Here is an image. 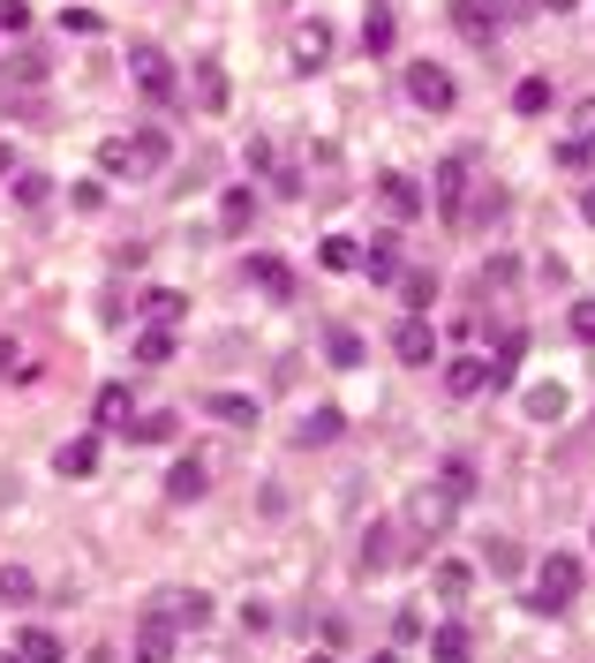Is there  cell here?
Returning a JSON list of instances; mask_svg holds the SVG:
<instances>
[{"label": "cell", "mask_w": 595, "mask_h": 663, "mask_svg": "<svg viewBox=\"0 0 595 663\" xmlns=\"http://www.w3.org/2000/svg\"><path fill=\"white\" fill-rule=\"evenodd\" d=\"M453 520H460V497L445 491V483H423V491L407 497V528H415V536H445V528H453Z\"/></svg>", "instance_id": "6da1fadb"}, {"label": "cell", "mask_w": 595, "mask_h": 663, "mask_svg": "<svg viewBox=\"0 0 595 663\" xmlns=\"http://www.w3.org/2000/svg\"><path fill=\"white\" fill-rule=\"evenodd\" d=\"M573 596H581V558L551 550V558H543V573H535V611H565Z\"/></svg>", "instance_id": "7a4b0ae2"}, {"label": "cell", "mask_w": 595, "mask_h": 663, "mask_svg": "<svg viewBox=\"0 0 595 663\" xmlns=\"http://www.w3.org/2000/svg\"><path fill=\"white\" fill-rule=\"evenodd\" d=\"M407 98H415L423 114H453L460 91H453V76H445L437 61H407Z\"/></svg>", "instance_id": "3957f363"}, {"label": "cell", "mask_w": 595, "mask_h": 663, "mask_svg": "<svg viewBox=\"0 0 595 663\" xmlns=\"http://www.w3.org/2000/svg\"><path fill=\"white\" fill-rule=\"evenodd\" d=\"M128 69H136V91H144V98H159V106L181 91V83H173V61L159 53V45H136V53H128Z\"/></svg>", "instance_id": "277c9868"}, {"label": "cell", "mask_w": 595, "mask_h": 663, "mask_svg": "<svg viewBox=\"0 0 595 663\" xmlns=\"http://www.w3.org/2000/svg\"><path fill=\"white\" fill-rule=\"evenodd\" d=\"M437 211H445L453 227H468V151L437 166Z\"/></svg>", "instance_id": "5b68a950"}, {"label": "cell", "mask_w": 595, "mask_h": 663, "mask_svg": "<svg viewBox=\"0 0 595 663\" xmlns=\"http://www.w3.org/2000/svg\"><path fill=\"white\" fill-rule=\"evenodd\" d=\"M136 663H173V619L159 611V603L136 619Z\"/></svg>", "instance_id": "8992f818"}, {"label": "cell", "mask_w": 595, "mask_h": 663, "mask_svg": "<svg viewBox=\"0 0 595 663\" xmlns=\"http://www.w3.org/2000/svg\"><path fill=\"white\" fill-rule=\"evenodd\" d=\"M445 392L453 400H482L490 392V355H453L445 362Z\"/></svg>", "instance_id": "52a82bcc"}, {"label": "cell", "mask_w": 595, "mask_h": 663, "mask_svg": "<svg viewBox=\"0 0 595 663\" xmlns=\"http://www.w3.org/2000/svg\"><path fill=\"white\" fill-rule=\"evenodd\" d=\"M159 611L173 619V633H196V625L212 619V596H204V588H167V596H159Z\"/></svg>", "instance_id": "ba28073f"}, {"label": "cell", "mask_w": 595, "mask_h": 663, "mask_svg": "<svg viewBox=\"0 0 595 663\" xmlns=\"http://www.w3.org/2000/svg\"><path fill=\"white\" fill-rule=\"evenodd\" d=\"M392 355L415 362V370H429V362H437V332H429V317H407V325L392 332Z\"/></svg>", "instance_id": "9c48e42d"}, {"label": "cell", "mask_w": 595, "mask_h": 663, "mask_svg": "<svg viewBox=\"0 0 595 663\" xmlns=\"http://www.w3.org/2000/svg\"><path fill=\"white\" fill-rule=\"evenodd\" d=\"M204 475H212V467H204L196 453H189V460H173V475H167V497H173V505H196V497L212 491Z\"/></svg>", "instance_id": "30bf717a"}, {"label": "cell", "mask_w": 595, "mask_h": 663, "mask_svg": "<svg viewBox=\"0 0 595 663\" xmlns=\"http://www.w3.org/2000/svg\"><path fill=\"white\" fill-rule=\"evenodd\" d=\"M325 61H332V23L309 15V23L295 31V69H325Z\"/></svg>", "instance_id": "8fae6325"}, {"label": "cell", "mask_w": 595, "mask_h": 663, "mask_svg": "<svg viewBox=\"0 0 595 663\" xmlns=\"http://www.w3.org/2000/svg\"><path fill=\"white\" fill-rule=\"evenodd\" d=\"M378 197H384V211H392V219H415V211L429 204V197L415 189V181H407V173H384V181H378Z\"/></svg>", "instance_id": "7c38bea8"}, {"label": "cell", "mask_w": 595, "mask_h": 663, "mask_svg": "<svg viewBox=\"0 0 595 663\" xmlns=\"http://www.w3.org/2000/svg\"><path fill=\"white\" fill-rule=\"evenodd\" d=\"M354 272H370V280H400V234H370V249H362Z\"/></svg>", "instance_id": "4fadbf2b"}, {"label": "cell", "mask_w": 595, "mask_h": 663, "mask_svg": "<svg viewBox=\"0 0 595 663\" xmlns=\"http://www.w3.org/2000/svg\"><path fill=\"white\" fill-rule=\"evenodd\" d=\"M249 280L272 294V302H295V272H287L279 256H249Z\"/></svg>", "instance_id": "5bb4252c"}, {"label": "cell", "mask_w": 595, "mask_h": 663, "mask_svg": "<svg viewBox=\"0 0 595 663\" xmlns=\"http://www.w3.org/2000/svg\"><path fill=\"white\" fill-rule=\"evenodd\" d=\"M468 656H475L468 625H437V633H429V663H468Z\"/></svg>", "instance_id": "9a60e30c"}, {"label": "cell", "mask_w": 595, "mask_h": 663, "mask_svg": "<svg viewBox=\"0 0 595 663\" xmlns=\"http://www.w3.org/2000/svg\"><path fill=\"white\" fill-rule=\"evenodd\" d=\"M453 23H460V39H475V45L498 39V23H490V8H482V0H453Z\"/></svg>", "instance_id": "2e32d148"}, {"label": "cell", "mask_w": 595, "mask_h": 663, "mask_svg": "<svg viewBox=\"0 0 595 663\" xmlns=\"http://www.w3.org/2000/svg\"><path fill=\"white\" fill-rule=\"evenodd\" d=\"M429 588H437L445 603H460V596H468V588H475V573H468V566H460V558H437V566H429Z\"/></svg>", "instance_id": "e0dca14e"}, {"label": "cell", "mask_w": 595, "mask_h": 663, "mask_svg": "<svg viewBox=\"0 0 595 663\" xmlns=\"http://www.w3.org/2000/svg\"><path fill=\"white\" fill-rule=\"evenodd\" d=\"M15 663H61V641H53L45 625H23V633H15Z\"/></svg>", "instance_id": "ac0fdd59"}, {"label": "cell", "mask_w": 595, "mask_h": 663, "mask_svg": "<svg viewBox=\"0 0 595 663\" xmlns=\"http://www.w3.org/2000/svg\"><path fill=\"white\" fill-rule=\"evenodd\" d=\"M128 166H136V173H159V166H167V136H159V128L128 136Z\"/></svg>", "instance_id": "d6986e66"}, {"label": "cell", "mask_w": 595, "mask_h": 663, "mask_svg": "<svg viewBox=\"0 0 595 663\" xmlns=\"http://www.w3.org/2000/svg\"><path fill=\"white\" fill-rule=\"evenodd\" d=\"M340 430H347V414H340V408H317V414H309V422L295 430V445H332Z\"/></svg>", "instance_id": "ffe728a7"}, {"label": "cell", "mask_w": 595, "mask_h": 663, "mask_svg": "<svg viewBox=\"0 0 595 663\" xmlns=\"http://www.w3.org/2000/svg\"><path fill=\"white\" fill-rule=\"evenodd\" d=\"M249 219H256L249 189H226V197H219V227H226V234H249Z\"/></svg>", "instance_id": "44dd1931"}, {"label": "cell", "mask_w": 595, "mask_h": 663, "mask_svg": "<svg viewBox=\"0 0 595 663\" xmlns=\"http://www.w3.org/2000/svg\"><path fill=\"white\" fill-rule=\"evenodd\" d=\"M53 467H61V475H91V467H98V438H68V445L53 453Z\"/></svg>", "instance_id": "7402d4cb"}, {"label": "cell", "mask_w": 595, "mask_h": 663, "mask_svg": "<svg viewBox=\"0 0 595 663\" xmlns=\"http://www.w3.org/2000/svg\"><path fill=\"white\" fill-rule=\"evenodd\" d=\"M392 558H400V528H370V543H362V566H370V573H384V566H392Z\"/></svg>", "instance_id": "603a6c76"}, {"label": "cell", "mask_w": 595, "mask_h": 663, "mask_svg": "<svg viewBox=\"0 0 595 663\" xmlns=\"http://www.w3.org/2000/svg\"><path fill=\"white\" fill-rule=\"evenodd\" d=\"M136 362H144V370H159V362H173V332H167V325L136 332Z\"/></svg>", "instance_id": "cb8c5ba5"}, {"label": "cell", "mask_w": 595, "mask_h": 663, "mask_svg": "<svg viewBox=\"0 0 595 663\" xmlns=\"http://www.w3.org/2000/svg\"><path fill=\"white\" fill-rule=\"evenodd\" d=\"M392 39H400L392 8H370V15H362V45H370V53H392Z\"/></svg>", "instance_id": "d4e9b609"}, {"label": "cell", "mask_w": 595, "mask_h": 663, "mask_svg": "<svg viewBox=\"0 0 595 663\" xmlns=\"http://www.w3.org/2000/svg\"><path fill=\"white\" fill-rule=\"evenodd\" d=\"M98 430H128V385H98Z\"/></svg>", "instance_id": "484cf974"}, {"label": "cell", "mask_w": 595, "mask_h": 663, "mask_svg": "<svg viewBox=\"0 0 595 663\" xmlns=\"http://www.w3.org/2000/svg\"><path fill=\"white\" fill-rule=\"evenodd\" d=\"M196 98H204V114L226 106V69H219V61H196Z\"/></svg>", "instance_id": "4316f807"}, {"label": "cell", "mask_w": 595, "mask_h": 663, "mask_svg": "<svg viewBox=\"0 0 595 663\" xmlns=\"http://www.w3.org/2000/svg\"><path fill=\"white\" fill-rule=\"evenodd\" d=\"M144 317H151V325H181V294H173V287H151V294H144Z\"/></svg>", "instance_id": "83f0119b"}, {"label": "cell", "mask_w": 595, "mask_h": 663, "mask_svg": "<svg viewBox=\"0 0 595 663\" xmlns=\"http://www.w3.org/2000/svg\"><path fill=\"white\" fill-rule=\"evenodd\" d=\"M204 414H219V422H256V400H242V392H212Z\"/></svg>", "instance_id": "f1b7e54d"}, {"label": "cell", "mask_w": 595, "mask_h": 663, "mask_svg": "<svg viewBox=\"0 0 595 663\" xmlns=\"http://www.w3.org/2000/svg\"><path fill=\"white\" fill-rule=\"evenodd\" d=\"M325 355H332V370H354V362H362V332H332V339H325Z\"/></svg>", "instance_id": "f546056e"}, {"label": "cell", "mask_w": 595, "mask_h": 663, "mask_svg": "<svg viewBox=\"0 0 595 663\" xmlns=\"http://www.w3.org/2000/svg\"><path fill=\"white\" fill-rule=\"evenodd\" d=\"M317 264H325V272H354V264H362V249L347 242V234H332V242L317 249Z\"/></svg>", "instance_id": "4dcf8cb0"}, {"label": "cell", "mask_w": 595, "mask_h": 663, "mask_svg": "<svg viewBox=\"0 0 595 663\" xmlns=\"http://www.w3.org/2000/svg\"><path fill=\"white\" fill-rule=\"evenodd\" d=\"M528 414H535V422H557V414H565V385H535V392H528Z\"/></svg>", "instance_id": "1f68e13d"}, {"label": "cell", "mask_w": 595, "mask_h": 663, "mask_svg": "<svg viewBox=\"0 0 595 663\" xmlns=\"http://www.w3.org/2000/svg\"><path fill=\"white\" fill-rule=\"evenodd\" d=\"M512 106H520V114H551V83H543V76H528L520 91H512Z\"/></svg>", "instance_id": "d6a6232c"}, {"label": "cell", "mask_w": 595, "mask_h": 663, "mask_svg": "<svg viewBox=\"0 0 595 663\" xmlns=\"http://www.w3.org/2000/svg\"><path fill=\"white\" fill-rule=\"evenodd\" d=\"M400 294H407V309L423 317L429 302H437V280H429V272H407V280H400Z\"/></svg>", "instance_id": "836d02e7"}, {"label": "cell", "mask_w": 595, "mask_h": 663, "mask_svg": "<svg viewBox=\"0 0 595 663\" xmlns=\"http://www.w3.org/2000/svg\"><path fill=\"white\" fill-rule=\"evenodd\" d=\"M45 197H53V181H45V173H15V204H23V211H39Z\"/></svg>", "instance_id": "e575fe53"}, {"label": "cell", "mask_w": 595, "mask_h": 663, "mask_svg": "<svg viewBox=\"0 0 595 663\" xmlns=\"http://www.w3.org/2000/svg\"><path fill=\"white\" fill-rule=\"evenodd\" d=\"M437 483H445V491L468 505V497H475V467H468V460H445V475H437Z\"/></svg>", "instance_id": "d590c367"}, {"label": "cell", "mask_w": 595, "mask_h": 663, "mask_svg": "<svg viewBox=\"0 0 595 663\" xmlns=\"http://www.w3.org/2000/svg\"><path fill=\"white\" fill-rule=\"evenodd\" d=\"M173 422H181V414H144V422H136V445H167Z\"/></svg>", "instance_id": "8d00e7d4"}, {"label": "cell", "mask_w": 595, "mask_h": 663, "mask_svg": "<svg viewBox=\"0 0 595 663\" xmlns=\"http://www.w3.org/2000/svg\"><path fill=\"white\" fill-rule=\"evenodd\" d=\"M528 558H520V543H506V536H490V573H520Z\"/></svg>", "instance_id": "74e56055"}, {"label": "cell", "mask_w": 595, "mask_h": 663, "mask_svg": "<svg viewBox=\"0 0 595 663\" xmlns=\"http://www.w3.org/2000/svg\"><path fill=\"white\" fill-rule=\"evenodd\" d=\"M98 166H106V173H136V166H128V136H106V144H98Z\"/></svg>", "instance_id": "f35d334b"}, {"label": "cell", "mask_w": 595, "mask_h": 663, "mask_svg": "<svg viewBox=\"0 0 595 663\" xmlns=\"http://www.w3.org/2000/svg\"><path fill=\"white\" fill-rule=\"evenodd\" d=\"M31 596V573L23 566H0V603H23Z\"/></svg>", "instance_id": "ab89813d"}, {"label": "cell", "mask_w": 595, "mask_h": 663, "mask_svg": "<svg viewBox=\"0 0 595 663\" xmlns=\"http://www.w3.org/2000/svg\"><path fill=\"white\" fill-rule=\"evenodd\" d=\"M535 15V0H490V23H528Z\"/></svg>", "instance_id": "60d3db41"}, {"label": "cell", "mask_w": 595, "mask_h": 663, "mask_svg": "<svg viewBox=\"0 0 595 663\" xmlns=\"http://www.w3.org/2000/svg\"><path fill=\"white\" fill-rule=\"evenodd\" d=\"M557 166H573V173H581V166H588V144H581V136H565V144H557Z\"/></svg>", "instance_id": "b9f144b4"}, {"label": "cell", "mask_w": 595, "mask_h": 663, "mask_svg": "<svg viewBox=\"0 0 595 663\" xmlns=\"http://www.w3.org/2000/svg\"><path fill=\"white\" fill-rule=\"evenodd\" d=\"M23 23H31V8L23 0H0V31H23Z\"/></svg>", "instance_id": "7bdbcfd3"}, {"label": "cell", "mask_w": 595, "mask_h": 663, "mask_svg": "<svg viewBox=\"0 0 595 663\" xmlns=\"http://www.w3.org/2000/svg\"><path fill=\"white\" fill-rule=\"evenodd\" d=\"M573 128H581V144H595V98H581V106H573Z\"/></svg>", "instance_id": "ee69618b"}, {"label": "cell", "mask_w": 595, "mask_h": 663, "mask_svg": "<svg viewBox=\"0 0 595 663\" xmlns=\"http://www.w3.org/2000/svg\"><path fill=\"white\" fill-rule=\"evenodd\" d=\"M573 332H581V339H595V302H581V309H573Z\"/></svg>", "instance_id": "f6af8a7d"}, {"label": "cell", "mask_w": 595, "mask_h": 663, "mask_svg": "<svg viewBox=\"0 0 595 663\" xmlns=\"http://www.w3.org/2000/svg\"><path fill=\"white\" fill-rule=\"evenodd\" d=\"M535 8H551V15H565V8H581V0H535Z\"/></svg>", "instance_id": "bcb514c9"}, {"label": "cell", "mask_w": 595, "mask_h": 663, "mask_svg": "<svg viewBox=\"0 0 595 663\" xmlns=\"http://www.w3.org/2000/svg\"><path fill=\"white\" fill-rule=\"evenodd\" d=\"M581 219H588V227H595V189H588V197H581Z\"/></svg>", "instance_id": "7dc6e473"}, {"label": "cell", "mask_w": 595, "mask_h": 663, "mask_svg": "<svg viewBox=\"0 0 595 663\" xmlns=\"http://www.w3.org/2000/svg\"><path fill=\"white\" fill-rule=\"evenodd\" d=\"M370 663H400V656H370Z\"/></svg>", "instance_id": "c3c4849f"}, {"label": "cell", "mask_w": 595, "mask_h": 663, "mask_svg": "<svg viewBox=\"0 0 595 663\" xmlns=\"http://www.w3.org/2000/svg\"><path fill=\"white\" fill-rule=\"evenodd\" d=\"M309 663H332V656H309Z\"/></svg>", "instance_id": "681fc988"}]
</instances>
